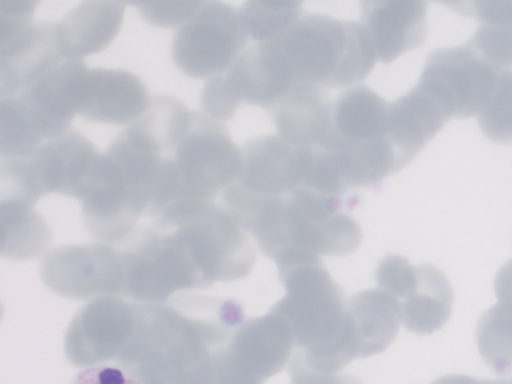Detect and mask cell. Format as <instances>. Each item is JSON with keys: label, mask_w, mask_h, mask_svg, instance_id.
<instances>
[{"label": "cell", "mask_w": 512, "mask_h": 384, "mask_svg": "<svg viewBox=\"0 0 512 384\" xmlns=\"http://www.w3.org/2000/svg\"><path fill=\"white\" fill-rule=\"evenodd\" d=\"M291 384H363L349 375H320L305 369L288 366Z\"/></svg>", "instance_id": "obj_33"}, {"label": "cell", "mask_w": 512, "mask_h": 384, "mask_svg": "<svg viewBox=\"0 0 512 384\" xmlns=\"http://www.w3.org/2000/svg\"><path fill=\"white\" fill-rule=\"evenodd\" d=\"M2 248H18V257H33L50 241L45 221L32 206L11 200H1Z\"/></svg>", "instance_id": "obj_25"}, {"label": "cell", "mask_w": 512, "mask_h": 384, "mask_svg": "<svg viewBox=\"0 0 512 384\" xmlns=\"http://www.w3.org/2000/svg\"><path fill=\"white\" fill-rule=\"evenodd\" d=\"M358 201L355 195L328 196L306 188L267 199L233 191L222 198L225 210L252 234L263 254L274 262L291 251L319 256L355 252L362 230L348 211Z\"/></svg>", "instance_id": "obj_1"}, {"label": "cell", "mask_w": 512, "mask_h": 384, "mask_svg": "<svg viewBox=\"0 0 512 384\" xmlns=\"http://www.w3.org/2000/svg\"><path fill=\"white\" fill-rule=\"evenodd\" d=\"M482 133L499 144H512V68L500 69L493 92L477 115Z\"/></svg>", "instance_id": "obj_29"}, {"label": "cell", "mask_w": 512, "mask_h": 384, "mask_svg": "<svg viewBox=\"0 0 512 384\" xmlns=\"http://www.w3.org/2000/svg\"><path fill=\"white\" fill-rule=\"evenodd\" d=\"M115 246L122 248L125 297L162 304L178 290L210 287L188 250L168 233L137 226Z\"/></svg>", "instance_id": "obj_5"}, {"label": "cell", "mask_w": 512, "mask_h": 384, "mask_svg": "<svg viewBox=\"0 0 512 384\" xmlns=\"http://www.w3.org/2000/svg\"><path fill=\"white\" fill-rule=\"evenodd\" d=\"M241 151V169L229 188L260 199L282 197L305 188L313 147L292 145L276 134L250 139Z\"/></svg>", "instance_id": "obj_11"}, {"label": "cell", "mask_w": 512, "mask_h": 384, "mask_svg": "<svg viewBox=\"0 0 512 384\" xmlns=\"http://www.w3.org/2000/svg\"><path fill=\"white\" fill-rule=\"evenodd\" d=\"M0 119L1 158H26L45 142L35 118L20 98L1 100Z\"/></svg>", "instance_id": "obj_27"}, {"label": "cell", "mask_w": 512, "mask_h": 384, "mask_svg": "<svg viewBox=\"0 0 512 384\" xmlns=\"http://www.w3.org/2000/svg\"><path fill=\"white\" fill-rule=\"evenodd\" d=\"M332 110L325 88L296 82L269 114L277 135L286 142L321 148L333 130Z\"/></svg>", "instance_id": "obj_20"}, {"label": "cell", "mask_w": 512, "mask_h": 384, "mask_svg": "<svg viewBox=\"0 0 512 384\" xmlns=\"http://www.w3.org/2000/svg\"><path fill=\"white\" fill-rule=\"evenodd\" d=\"M247 39L239 9L222 1H201L174 32L171 58L186 76L209 79L230 68L245 50Z\"/></svg>", "instance_id": "obj_7"}, {"label": "cell", "mask_w": 512, "mask_h": 384, "mask_svg": "<svg viewBox=\"0 0 512 384\" xmlns=\"http://www.w3.org/2000/svg\"><path fill=\"white\" fill-rule=\"evenodd\" d=\"M179 199L213 201L238 176L242 151L217 120L192 111L190 126L171 154Z\"/></svg>", "instance_id": "obj_6"}, {"label": "cell", "mask_w": 512, "mask_h": 384, "mask_svg": "<svg viewBox=\"0 0 512 384\" xmlns=\"http://www.w3.org/2000/svg\"><path fill=\"white\" fill-rule=\"evenodd\" d=\"M346 309L357 359L380 354L395 340L401 321L394 301L380 288L354 294Z\"/></svg>", "instance_id": "obj_23"}, {"label": "cell", "mask_w": 512, "mask_h": 384, "mask_svg": "<svg viewBox=\"0 0 512 384\" xmlns=\"http://www.w3.org/2000/svg\"><path fill=\"white\" fill-rule=\"evenodd\" d=\"M361 24L377 60L389 64L400 55L422 46L427 35L424 1H361Z\"/></svg>", "instance_id": "obj_15"}, {"label": "cell", "mask_w": 512, "mask_h": 384, "mask_svg": "<svg viewBox=\"0 0 512 384\" xmlns=\"http://www.w3.org/2000/svg\"><path fill=\"white\" fill-rule=\"evenodd\" d=\"M239 14L247 36L264 42L279 36L302 15V2L247 1Z\"/></svg>", "instance_id": "obj_28"}, {"label": "cell", "mask_w": 512, "mask_h": 384, "mask_svg": "<svg viewBox=\"0 0 512 384\" xmlns=\"http://www.w3.org/2000/svg\"><path fill=\"white\" fill-rule=\"evenodd\" d=\"M136 325V303L114 295L100 296L72 320L65 339L70 362L78 367L117 359L131 340Z\"/></svg>", "instance_id": "obj_12"}, {"label": "cell", "mask_w": 512, "mask_h": 384, "mask_svg": "<svg viewBox=\"0 0 512 384\" xmlns=\"http://www.w3.org/2000/svg\"><path fill=\"white\" fill-rule=\"evenodd\" d=\"M274 40L295 81L322 88L361 82L377 61L368 35L357 21L304 14Z\"/></svg>", "instance_id": "obj_3"}, {"label": "cell", "mask_w": 512, "mask_h": 384, "mask_svg": "<svg viewBox=\"0 0 512 384\" xmlns=\"http://www.w3.org/2000/svg\"><path fill=\"white\" fill-rule=\"evenodd\" d=\"M83 59L63 60L19 94L35 118L45 141L65 134L77 114L84 77Z\"/></svg>", "instance_id": "obj_16"}, {"label": "cell", "mask_w": 512, "mask_h": 384, "mask_svg": "<svg viewBox=\"0 0 512 384\" xmlns=\"http://www.w3.org/2000/svg\"><path fill=\"white\" fill-rule=\"evenodd\" d=\"M482 384H512V378L497 380H481Z\"/></svg>", "instance_id": "obj_35"}, {"label": "cell", "mask_w": 512, "mask_h": 384, "mask_svg": "<svg viewBox=\"0 0 512 384\" xmlns=\"http://www.w3.org/2000/svg\"><path fill=\"white\" fill-rule=\"evenodd\" d=\"M500 69L464 44L428 54L418 87L435 98L451 118L477 116L495 87Z\"/></svg>", "instance_id": "obj_9"}, {"label": "cell", "mask_w": 512, "mask_h": 384, "mask_svg": "<svg viewBox=\"0 0 512 384\" xmlns=\"http://www.w3.org/2000/svg\"><path fill=\"white\" fill-rule=\"evenodd\" d=\"M38 4L39 1L33 0H1V40L10 38L33 24V14Z\"/></svg>", "instance_id": "obj_31"}, {"label": "cell", "mask_w": 512, "mask_h": 384, "mask_svg": "<svg viewBox=\"0 0 512 384\" xmlns=\"http://www.w3.org/2000/svg\"><path fill=\"white\" fill-rule=\"evenodd\" d=\"M494 291L498 302L512 306V259L497 272L494 280Z\"/></svg>", "instance_id": "obj_34"}, {"label": "cell", "mask_w": 512, "mask_h": 384, "mask_svg": "<svg viewBox=\"0 0 512 384\" xmlns=\"http://www.w3.org/2000/svg\"><path fill=\"white\" fill-rule=\"evenodd\" d=\"M71 384H138L120 366L95 365L83 369Z\"/></svg>", "instance_id": "obj_32"}, {"label": "cell", "mask_w": 512, "mask_h": 384, "mask_svg": "<svg viewBox=\"0 0 512 384\" xmlns=\"http://www.w3.org/2000/svg\"><path fill=\"white\" fill-rule=\"evenodd\" d=\"M151 226L188 250L210 286L242 279L255 264L257 254L247 232L213 201H176Z\"/></svg>", "instance_id": "obj_4"}, {"label": "cell", "mask_w": 512, "mask_h": 384, "mask_svg": "<svg viewBox=\"0 0 512 384\" xmlns=\"http://www.w3.org/2000/svg\"><path fill=\"white\" fill-rule=\"evenodd\" d=\"M475 339L482 359L494 373L512 375V306L498 302L484 312Z\"/></svg>", "instance_id": "obj_26"}, {"label": "cell", "mask_w": 512, "mask_h": 384, "mask_svg": "<svg viewBox=\"0 0 512 384\" xmlns=\"http://www.w3.org/2000/svg\"><path fill=\"white\" fill-rule=\"evenodd\" d=\"M378 288L394 301L400 321L418 335L441 329L451 316L452 287L431 264L413 266L399 255H386L375 270Z\"/></svg>", "instance_id": "obj_8"}, {"label": "cell", "mask_w": 512, "mask_h": 384, "mask_svg": "<svg viewBox=\"0 0 512 384\" xmlns=\"http://www.w3.org/2000/svg\"><path fill=\"white\" fill-rule=\"evenodd\" d=\"M460 13L479 22L465 44L497 69L512 68V1H465Z\"/></svg>", "instance_id": "obj_24"}, {"label": "cell", "mask_w": 512, "mask_h": 384, "mask_svg": "<svg viewBox=\"0 0 512 384\" xmlns=\"http://www.w3.org/2000/svg\"><path fill=\"white\" fill-rule=\"evenodd\" d=\"M115 248L103 242L57 247L42 261L43 279L56 293L74 299L123 296L124 268Z\"/></svg>", "instance_id": "obj_10"}, {"label": "cell", "mask_w": 512, "mask_h": 384, "mask_svg": "<svg viewBox=\"0 0 512 384\" xmlns=\"http://www.w3.org/2000/svg\"><path fill=\"white\" fill-rule=\"evenodd\" d=\"M125 1H83L56 22L58 49L64 60L83 59L106 49L119 34Z\"/></svg>", "instance_id": "obj_21"}, {"label": "cell", "mask_w": 512, "mask_h": 384, "mask_svg": "<svg viewBox=\"0 0 512 384\" xmlns=\"http://www.w3.org/2000/svg\"><path fill=\"white\" fill-rule=\"evenodd\" d=\"M151 98L137 75L120 69L89 68L77 114L90 122L130 125L148 108Z\"/></svg>", "instance_id": "obj_14"}, {"label": "cell", "mask_w": 512, "mask_h": 384, "mask_svg": "<svg viewBox=\"0 0 512 384\" xmlns=\"http://www.w3.org/2000/svg\"><path fill=\"white\" fill-rule=\"evenodd\" d=\"M294 347L289 326L271 310L244 320L227 344L234 361L262 383L284 370Z\"/></svg>", "instance_id": "obj_18"}, {"label": "cell", "mask_w": 512, "mask_h": 384, "mask_svg": "<svg viewBox=\"0 0 512 384\" xmlns=\"http://www.w3.org/2000/svg\"><path fill=\"white\" fill-rule=\"evenodd\" d=\"M285 296L271 307L289 326L297 351L290 361L320 375H336L353 361L346 334V303L321 257L293 251L276 262Z\"/></svg>", "instance_id": "obj_2"}, {"label": "cell", "mask_w": 512, "mask_h": 384, "mask_svg": "<svg viewBox=\"0 0 512 384\" xmlns=\"http://www.w3.org/2000/svg\"><path fill=\"white\" fill-rule=\"evenodd\" d=\"M137 8L142 19L162 28H178L198 9L201 1H143L126 2Z\"/></svg>", "instance_id": "obj_30"}, {"label": "cell", "mask_w": 512, "mask_h": 384, "mask_svg": "<svg viewBox=\"0 0 512 384\" xmlns=\"http://www.w3.org/2000/svg\"><path fill=\"white\" fill-rule=\"evenodd\" d=\"M25 159L42 197L57 193L81 201L98 182L103 154L71 128L42 143Z\"/></svg>", "instance_id": "obj_13"}, {"label": "cell", "mask_w": 512, "mask_h": 384, "mask_svg": "<svg viewBox=\"0 0 512 384\" xmlns=\"http://www.w3.org/2000/svg\"><path fill=\"white\" fill-rule=\"evenodd\" d=\"M56 23H33L0 46V98L18 96L62 62Z\"/></svg>", "instance_id": "obj_17"}, {"label": "cell", "mask_w": 512, "mask_h": 384, "mask_svg": "<svg viewBox=\"0 0 512 384\" xmlns=\"http://www.w3.org/2000/svg\"><path fill=\"white\" fill-rule=\"evenodd\" d=\"M450 118L444 107L417 85L390 102L386 137L394 149L398 171L410 164Z\"/></svg>", "instance_id": "obj_19"}, {"label": "cell", "mask_w": 512, "mask_h": 384, "mask_svg": "<svg viewBox=\"0 0 512 384\" xmlns=\"http://www.w3.org/2000/svg\"><path fill=\"white\" fill-rule=\"evenodd\" d=\"M389 104L365 85L344 90L333 102V131L323 149L332 151L386 138Z\"/></svg>", "instance_id": "obj_22"}]
</instances>
